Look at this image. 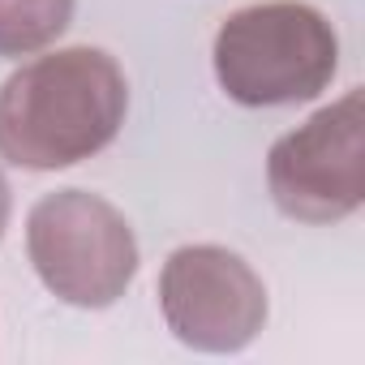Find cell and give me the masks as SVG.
<instances>
[{"mask_svg": "<svg viewBox=\"0 0 365 365\" xmlns=\"http://www.w3.org/2000/svg\"><path fill=\"white\" fill-rule=\"evenodd\" d=\"M159 309L185 348L241 352L267 322V288L224 245H180L159 271Z\"/></svg>", "mask_w": 365, "mask_h": 365, "instance_id": "5", "label": "cell"}, {"mask_svg": "<svg viewBox=\"0 0 365 365\" xmlns=\"http://www.w3.org/2000/svg\"><path fill=\"white\" fill-rule=\"evenodd\" d=\"M26 254L52 297L78 309H108L138 275V237L99 194L56 190L26 215Z\"/></svg>", "mask_w": 365, "mask_h": 365, "instance_id": "3", "label": "cell"}, {"mask_svg": "<svg viewBox=\"0 0 365 365\" xmlns=\"http://www.w3.org/2000/svg\"><path fill=\"white\" fill-rule=\"evenodd\" d=\"M267 190L297 224H339L365 198V95L348 91L284 133L267 155Z\"/></svg>", "mask_w": 365, "mask_h": 365, "instance_id": "4", "label": "cell"}, {"mask_svg": "<svg viewBox=\"0 0 365 365\" xmlns=\"http://www.w3.org/2000/svg\"><path fill=\"white\" fill-rule=\"evenodd\" d=\"M9 207H14V198H9V180H5V172H0V237H5V228H9Z\"/></svg>", "mask_w": 365, "mask_h": 365, "instance_id": "7", "label": "cell"}, {"mask_svg": "<svg viewBox=\"0 0 365 365\" xmlns=\"http://www.w3.org/2000/svg\"><path fill=\"white\" fill-rule=\"evenodd\" d=\"M129 82L103 48L35 56L0 86V159L56 172L99 155L125 125Z\"/></svg>", "mask_w": 365, "mask_h": 365, "instance_id": "1", "label": "cell"}, {"mask_svg": "<svg viewBox=\"0 0 365 365\" xmlns=\"http://www.w3.org/2000/svg\"><path fill=\"white\" fill-rule=\"evenodd\" d=\"M215 82L241 108H288L322 95L339 69V39L305 0H262L215 31Z\"/></svg>", "mask_w": 365, "mask_h": 365, "instance_id": "2", "label": "cell"}, {"mask_svg": "<svg viewBox=\"0 0 365 365\" xmlns=\"http://www.w3.org/2000/svg\"><path fill=\"white\" fill-rule=\"evenodd\" d=\"M73 22V0H0V56L18 61L56 43Z\"/></svg>", "mask_w": 365, "mask_h": 365, "instance_id": "6", "label": "cell"}]
</instances>
